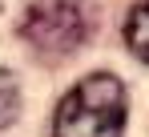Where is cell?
Wrapping results in <instances>:
<instances>
[{
	"label": "cell",
	"mask_w": 149,
	"mask_h": 137,
	"mask_svg": "<svg viewBox=\"0 0 149 137\" xmlns=\"http://www.w3.org/2000/svg\"><path fill=\"white\" fill-rule=\"evenodd\" d=\"M129 93L113 73H89L61 97L52 137H125Z\"/></svg>",
	"instance_id": "obj_1"
},
{
	"label": "cell",
	"mask_w": 149,
	"mask_h": 137,
	"mask_svg": "<svg viewBox=\"0 0 149 137\" xmlns=\"http://www.w3.org/2000/svg\"><path fill=\"white\" fill-rule=\"evenodd\" d=\"M20 36L28 45H36L40 52H77L89 36L85 12L73 0H36L28 4L24 20H20Z\"/></svg>",
	"instance_id": "obj_2"
},
{
	"label": "cell",
	"mask_w": 149,
	"mask_h": 137,
	"mask_svg": "<svg viewBox=\"0 0 149 137\" xmlns=\"http://www.w3.org/2000/svg\"><path fill=\"white\" fill-rule=\"evenodd\" d=\"M125 45L137 61L149 65V0L133 4V12L125 16Z\"/></svg>",
	"instance_id": "obj_3"
},
{
	"label": "cell",
	"mask_w": 149,
	"mask_h": 137,
	"mask_svg": "<svg viewBox=\"0 0 149 137\" xmlns=\"http://www.w3.org/2000/svg\"><path fill=\"white\" fill-rule=\"evenodd\" d=\"M20 113V85L8 68H0V129H8Z\"/></svg>",
	"instance_id": "obj_4"
}]
</instances>
